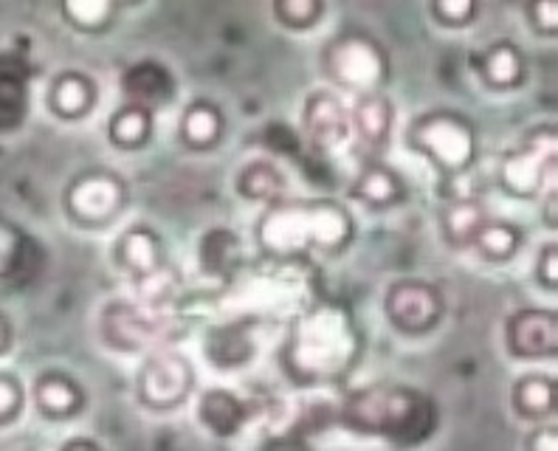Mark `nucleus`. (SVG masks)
<instances>
[{"label": "nucleus", "mask_w": 558, "mask_h": 451, "mask_svg": "<svg viewBox=\"0 0 558 451\" xmlns=\"http://www.w3.org/2000/svg\"><path fill=\"white\" fill-rule=\"evenodd\" d=\"M499 184L522 200L556 192V131L536 127L519 150L508 153L499 164Z\"/></svg>", "instance_id": "7"}, {"label": "nucleus", "mask_w": 558, "mask_h": 451, "mask_svg": "<svg viewBox=\"0 0 558 451\" xmlns=\"http://www.w3.org/2000/svg\"><path fill=\"white\" fill-rule=\"evenodd\" d=\"M446 314V302L432 282L398 280L387 288L384 316L398 333L423 336L435 330Z\"/></svg>", "instance_id": "10"}, {"label": "nucleus", "mask_w": 558, "mask_h": 451, "mask_svg": "<svg viewBox=\"0 0 558 451\" xmlns=\"http://www.w3.org/2000/svg\"><path fill=\"white\" fill-rule=\"evenodd\" d=\"M527 449L531 451H556L558 449L556 426H538V429L531 435V440H527Z\"/></svg>", "instance_id": "36"}, {"label": "nucleus", "mask_w": 558, "mask_h": 451, "mask_svg": "<svg viewBox=\"0 0 558 451\" xmlns=\"http://www.w3.org/2000/svg\"><path fill=\"white\" fill-rule=\"evenodd\" d=\"M238 192L245 200L254 204H274V200L286 198V175L271 164V161H248L238 172Z\"/></svg>", "instance_id": "26"}, {"label": "nucleus", "mask_w": 558, "mask_h": 451, "mask_svg": "<svg viewBox=\"0 0 558 451\" xmlns=\"http://www.w3.org/2000/svg\"><path fill=\"white\" fill-rule=\"evenodd\" d=\"M201 266L211 277H226L232 273L240 263V243L232 232L226 229H215V232L204 234L198 248Z\"/></svg>", "instance_id": "28"}, {"label": "nucleus", "mask_w": 558, "mask_h": 451, "mask_svg": "<svg viewBox=\"0 0 558 451\" xmlns=\"http://www.w3.org/2000/svg\"><path fill=\"white\" fill-rule=\"evenodd\" d=\"M350 198L369 209H389L403 200V179L392 167H387L381 158L364 161L350 186Z\"/></svg>", "instance_id": "15"}, {"label": "nucleus", "mask_w": 558, "mask_h": 451, "mask_svg": "<svg viewBox=\"0 0 558 451\" xmlns=\"http://www.w3.org/2000/svg\"><path fill=\"white\" fill-rule=\"evenodd\" d=\"M35 404L51 420H71L85 406V392L74 378L62 373H46L35 383Z\"/></svg>", "instance_id": "17"}, {"label": "nucleus", "mask_w": 558, "mask_h": 451, "mask_svg": "<svg viewBox=\"0 0 558 451\" xmlns=\"http://www.w3.org/2000/svg\"><path fill=\"white\" fill-rule=\"evenodd\" d=\"M223 113L211 102H192L178 124V136L192 150H211L223 138Z\"/></svg>", "instance_id": "23"}, {"label": "nucleus", "mask_w": 558, "mask_h": 451, "mask_svg": "<svg viewBox=\"0 0 558 451\" xmlns=\"http://www.w3.org/2000/svg\"><path fill=\"white\" fill-rule=\"evenodd\" d=\"M96 105V85L80 71H65L51 85V110L62 119L88 117Z\"/></svg>", "instance_id": "21"}, {"label": "nucleus", "mask_w": 558, "mask_h": 451, "mask_svg": "<svg viewBox=\"0 0 558 451\" xmlns=\"http://www.w3.org/2000/svg\"><path fill=\"white\" fill-rule=\"evenodd\" d=\"M302 133L316 150H333L350 138V110L333 90H316L305 99Z\"/></svg>", "instance_id": "12"}, {"label": "nucleus", "mask_w": 558, "mask_h": 451, "mask_svg": "<svg viewBox=\"0 0 558 451\" xmlns=\"http://www.w3.org/2000/svg\"><path fill=\"white\" fill-rule=\"evenodd\" d=\"M505 348L519 362L553 358L558 353L556 310L522 308L505 321Z\"/></svg>", "instance_id": "11"}, {"label": "nucleus", "mask_w": 558, "mask_h": 451, "mask_svg": "<svg viewBox=\"0 0 558 451\" xmlns=\"http://www.w3.org/2000/svg\"><path fill=\"white\" fill-rule=\"evenodd\" d=\"M23 105H26V85L17 74H0V124L21 122Z\"/></svg>", "instance_id": "31"}, {"label": "nucleus", "mask_w": 558, "mask_h": 451, "mask_svg": "<svg viewBox=\"0 0 558 451\" xmlns=\"http://www.w3.org/2000/svg\"><path fill=\"white\" fill-rule=\"evenodd\" d=\"M488 209L474 198H460L442 206L440 229L442 240L451 248H471V240L480 232V226L488 220Z\"/></svg>", "instance_id": "22"}, {"label": "nucleus", "mask_w": 558, "mask_h": 451, "mask_svg": "<svg viewBox=\"0 0 558 451\" xmlns=\"http://www.w3.org/2000/svg\"><path fill=\"white\" fill-rule=\"evenodd\" d=\"M23 406V392L21 383L12 381V378L0 376V424H9L14 417L21 415Z\"/></svg>", "instance_id": "35"}, {"label": "nucleus", "mask_w": 558, "mask_h": 451, "mask_svg": "<svg viewBox=\"0 0 558 451\" xmlns=\"http://www.w3.org/2000/svg\"><path fill=\"white\" fill-rule=\"evenodd\" d=\"M209 344H218V350H209L211 362L218 367H240L254 356V339L245 325H226V328L211 330Z\"/></svg>", "instance_id": "27"}, {"label": "nucleus", "mask_w": 558, "mask_h": 451, "mask_svg": "<svg viewBox=\"0 0 558 451\" xmlns=\"http://www.w3.org/2000/svg\"><path fill=\"white\" fill-rule=\"evenodd\" d=\"M359 356L361 333L350 308L322 300L291 321L282 344V373L305 390L333 387L353 373Z\"/></svg>", "instance_id": "1"}, {"label": "nucleus", "mask_w": 558, "mask_h": 451, "mask_svg": "<svg viewBox=\"0 0 558 451\" xmlns=\"http://www.w3.org/2000/svg\"><path fill=\"white\" fill-rule=\"evenodd\" d=\"M389 133H392V105L387 96L381 90L355 96V105L350 110V136H355V150L361 161L381 158L389 144Z\"/></svg>", "instance_id": "13"}, {"label": "nucleus", "mask_w": 558, "mask_h": 451, "mask_svg": "<svg viewBox=\"0 0 558 451\" xmlns=\"http://www.w3.org/2000/svg\"><path fill=\"white\" fill-rule=\"evenodd\" d=\"M172 88H175V83H172L170 71L158 62H138L122 76V90L128 102L144 105L150 110L167 102L172 96Z\"/></svg>", "instance_id": "18"}, {"label": "nucleus", "mask_w": 558, "mask_h": 451, "mask_svg": "<svg viewBox=\"0 0 558 451\" xmlns=\"http://www.w3.org/2000/svg\"><path fill=\"white\" fill-rule=\"evenodd\" d=\"M339 424L353 435L415 446L437 429V406L426 392L401 383H373L350 392L336 406Z\"/></svg>", "instance_id": "3"}, {"label": "nucleus", "mask_w": 558, "mask_h": 451, "mask_svg": "<svg viewBox=\"0 0 558 451\" xmlns=\"http://www.w3.org/2000/svg\"><path fill=\"white\" fill-rule=\"evenodd\" d=\"M252 410L232 390H206L198 404V420L215 438H232L248 424Z\"/></svg>", "instance_id": "16"}, {"label": "nucleus", "mask_w": 558, "mask_h": 451, "mask_svg": "<svg viewBox=\"0 0 558 451\" xmlns=\"http://www.w3.org/2000/svg\"><path fill=\"white\" fill-rule=\"evenodd\" d=\"M480 76L494 90H513L524 80V57L513 42H494L480 57Z\"/></svg>", "instance_id": "20"}, {"label": "nucleus", "mask_w": 558, "mask_h": 451, "mask_svg": "<svg viewBox=\"0 0 558 451\" xmlns=\"http://www.w3.org/2000/svg\"><path fill=\"white\" fill-rule=\"evenodd\" d=\"M178 330V314L158 302H108L99 319V333L110 350L119 353H150L163 348Z\"/></svg>", "instance_id": "5"}, {"label": "nucleus", "mask_w": 558, "mask_h": 451, "mask_svg": "<svg viewBox=\"0 0 558 451\" xmlns=\"http://www.w3.org/2000/svg\"><path fill=\"white\" fill-rule=\"evenodd\" d=\"M7 348H9V325H7V319L0 316V353H3Z\"/></svg>", "instance_id": "37"}, {"label": "nucleus", "mask_w": 558, "mask_h": 451, "mask_svg": "<svg viewBox=\"0 0 558 451\" xmlns=\"http://www.w3.org/2000/svg\"><path fill=\"white\" fill-rule=\"evenodd\" d=\"M65 21L80 32H102L113 21L117 3L113 0H60Z\"/></svg>", "instance_id": "29"}, {"label": "nucleus", "mask_w": 558, "mask_h": 451, "mask_svg": "<svg viewBox=\"0 0 558 451\" xmlns=\"http://www.w3.org/2000/svg\"><path fill=\"white\" fill-rule=\"evenodd\" d=\"M65 446H88V449H96L94 440H71V443H65Z\"/></svg>", "instance_id": "38"}, {"label": "nucleus", "mask_w": 558, "mask_h": 451, "mask_svg": "<svg viewBox=\"0 0 558 451\" xmlns=\"http://www.w3.org/2000/svg\"><path fill=\"white\" fill-rule=\"evenodd\" d=\"M325 71L341 90L364 96L384 88L389 76V60L378 40L361 32H344L327 42Z\"/></svg>", "instance_id": "6"}, {"label": "nucleus", "mask_w": 558, "mask_h": 451, "mask_svg": "<svg viewBox=\"0 0 558 451\" xmlns=\"http://www.w3.org/2000/svg\"><path fill=\"white\" fill-rule=\"evenodd\" d=\"M522 232L519 226L508 223V220H494L488 218L480 232L471 240V248L488 263H508L517 257V252L522 248Z\"/></svg>", "instance_id": "25"}, {"label": "nucleus", "mask_w": 558, "mask_h": 451, "mask_svg": "<svg viewBox=\"0 0 558 451\" xmlns=\"http://www.w3.org/2000/svg\"><path fill=\"white\" fill-rule=\"evenodd\" d=\"M527 21L538 35L553 37L558 32V0H527Z\"/></svg>", "instance_id": "33"}, {"label": "nucleus", "mask_w": 558, "mask_h": 451, "mask_svg": "<svg viewBox=\"0 0 558 451\" xmlns=\"http://www.w3.org/2000/svg\"><path fill=\"white\" fill-rule=\"evenodd\" d=\"M477 7L480 0H432V12H435L437 21L451 28L469 26L477 14Z\"/></svg>", "instance_id": "32"}, {"label": "nucleus", "mask_w": 558, "mask_h": 451, "mask_svg": "<svg viewBox=\"0 0 558 451\" xmlns=\"http://www.w3.org/2000/svg\"><path fill=\"white\" fill-rule=\"evenodd\" d=\"M153 136V110L136 102H124L122 108L110 117L108 138L119 150H138L150 142Z\"/></svg>", "instance_id": "24"}, {"label": "nucleus", "mask_w": 558, "mask_h": 451, "mask_svg": "<svg viewBox=\"0 0 558 451\" xmlns=\"http://www.w3.org/2000/svg\"><path fill=\"white\" fill-rule=\"evenodd\" d=\"M128 186L119 175L105 170L85 172L65 190V212L82 229H105L122 215Z\"/></svg>", "instance_id": "9"}, {"label": "nucleus", "mask_w": 558, "mask_h": 451, "mask_svg": "<svg viewBox=\"0 0 558 451\" xmlns=\"http://www.w3.org/2000/svg\"><path fill=\"white\" fill-rule=\"evenodd\" d=\"M536 280L545 291H556L558 285V246L545 243L536 257Z\"/></svg>", "instance_id": "34"}, {"label": "nucleus", "mask_w": 558, "mask_h": 451, "mask_svg": "<svg viewBox=\"0 0 558 451\" xmlns=\"http://www.w3.org/2000/svg\"><path fill=\"white\" fill-rule=\"evenodd\" d=\"M117 7H128V3H138V0H113Z\"/></svg>", "instance_id": "39"}, {"label": "nucleus", "mask_w": 558, "mask_h": 451, "mask_svg": "<svg viewBox=\"0 0 558 451\" xmlns=\"http://www.w3.org/2000/svg\"><path fill=\"white\" fill-rule=\"evenodd\" d=\"M409 144L446 179L463 175L477 158L474 124L457 110H429L412 122Z\"/></svg>", "instance_id": "4"}, {"label": "nucleus", "mask_w": 558, "mask_h": 451, "mask_svg": "<svg viewBox=\"0 0 558 451\" xmlns=\"http://www.w3.org/2000/svg\"><path fill=\"white\" fill-rule=\"evenodd\" d=\"M325 12V0H274V17L286 28H314Z\"/></svg>", "instance_id": "30"}, {"label": "nucleus", "mask_w": 558, "mask_h": 451, "mask_svg": "<svg viewBox=\"0 0 558 451\" xmlns=\"http://www.w3.org/2000/svg\"><path fill=\"white\" fill-rule=\"evenodd\" d=\"M195 390L192 362L170 348H156L147 353L136 376V398L144 410L170 412L184 406Z\"/></svg>", "instance_id": "8"}, {"label": "nucleus", "mask_w": 558, "mask_h": 451, "mask_svg": "<svg viewBox=\"0 0 558 451\" xmlns=\"http://www.w3.org/2000/svg\"><path fill=\"white\" fill-rule=\"evenodd\" d=\"M511 404L519 417L542 424L556 412V381L545 373H531L522 376L511 390Z\"/></svg>", "instance_id": "19"}, {"label": "nucleus", "mask_w": 558, "mask_h": 451, "mask_svg": "<svg viewBox=\"0 0 558 451\" xmlns=\"http://www.w3.org/2000/svg\"><path fill=\"white\" fill-rule=\"evenodd\" d=\"M117 263L133 282H142L170 266L163 243L150 226H130L117 243Z\"/></svg>", "instance_id": "14"}, {"label": "nucleus", "mask_w": 558, "mask_h": 451, "mask_svg": "<svg viewBox=\"0 0 558 451\" xmlns=\"http://www.w3.org/2000/svg\"><path fill=\"white\" fill-rule=\"evenodd\" d=\"M259 252L279 263L307 260L316 254H339L353 243L355 220L336 200H288L266 206L257 220Z\"/></svg>", "instance_id": "2"}]
</instances>
